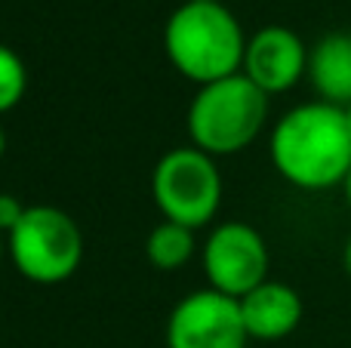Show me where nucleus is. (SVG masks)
I'll list each match as a JSON object with an SVG mask.
<instances>
[{"label": "nucleus", "mask_w": 351, "mask_h": 348, "mask_svg": "<svg viewBox=\"0 0 351 348\" xmlns=\"http://www.w3.org/2000/svg\"><path fill=\"white\" fill-rule=\"evenodd\" d=\"M342 188H346V201H348V207H351V173H348V179H346V185H342Z\"/></svg>", "instance_id": "15"}, {"label": "nucleus", "mask_w": 351, "mask_h": 348, "mask_svg": "<svg viewBox=\"0 0 351 348\" xmlns=\"http://www.w3.org/2000/svg\"><path fill=\"white\" fill-rule=\"evenodd\" d=\"M28 86V71L25 62L19 59L16 49H10L6 43H0V114L12 111L25 96Z\"/></svg>", "instance_id": "12"}, {"label": "nucleus", "mask_w": 351, "mask_h": 348, "mask_svg": "<svg viewBox=\"0 0 351 348\" xmlns=\"http://www.w3.org/2000/svg\"><path fill=\"white\" fill-rule=\"evenodd\" d=\"M25 210L28 207H22V201H19L16 195H0V232L3 234H10L12 228L22 222V216H25Z\"/></svg>", "instance_id": "13"}, {"label": "nucleus", "mask_w": 351, "mask_h": 348, "mask_svg": "<svg viewBox=\"0 0 351 348\" xmlns=\"http://www.w3.org/2000/svg\"><path fill=\"white\" fill-rule=\"evenodd\" d=\"M271 164L302 191H327L346 185L351 173V127L346 108L305 102L290 108L268 139Z\"/></svg>", "instance_id": "1"}, {"label": "nucleus", "mask_w": 351, "mask_h": 348, "mask_svg": "<svg viewBox=\"0 0 351 348\" xmlns=\"http://www.w3.org/2000/svg\"><path fill=\"white\" fill-rule=\"evenodd\" d=\"M247 40L237 16L219 0H185L164 28L167 59L197 86L241 74Z\"/></svg>", "instance_id": "2"}, {"label": "nucleus", "mask_w": 351, "mask_h": 348, "mask_svg": "<svg viewBox=\"0 0 351 348\" xmlns=\"http://www.w3.org/2000/svg\"><path fill=\"white\" fill-rule=\"evenodd\" d=\"M3 151H6V136H3V129H0V158H3Z\"/></svg>", "instance_id": "16"}, {"label": "nucleus", "mask_w": 351, "mask_h": 348, "mask_svg": "<svg viewBox=\"0 0 351 348\" xmlns=\"http://www.w3.org/2000/svg\"><path fill=\"white\" fill-rule=\"evenodd\" d=\"M268 121V96L243 74L206 84L188 105L191 145L210 158H228L250 148Z\"/></svg>", "instance_id": "3"}, {"label": "nucleus", "mask_w": 351, "mask_h": 348, "mask_svg": "<svg viewBox=\"0 0 351 348\" xmlns=\"http://www.w3.org/2000/svg\"><path fill=\"white\" fill-rule=\"evenodd\" d=\"M308 71V47L296 31L284 25H265L247 40L241 74L250 77L265 96L287 92Z\"/></svg>", "instance_id": "8"}, {"label": "nucleus", "mask_w": 351, "mask_h": 348, "mask_svg": "<svg viewBox=\"0 0 351 348\" xmlns=\"http://www.w3.org/2000/svg\"><path fill=\"white\" fill-rule=\"evenodd\" d=\"M308 84L317 99L336 108L351 105V34L333 31L308 49Z\"/></svg>", "instance_id": "10"}, {"label": "nucleus", "mask_w": 351, "mask_h": 348, "mask_svg": "<svg viewBox=\"0 0 351 348\" xmlns=\"http://www.w3.org/2000/svg\"><path fill=\"white\" fill-rule=\"evenodd\" d=\"M237 302H241L243 327H247L250 339L278 343V339L290 336L302 321V299H299L296 290L280 281L259 284Z\"/></svg>", "instance_id": "9"}, {"label": "nucleus", "mask_w": 351, "mask_h": 348, "mask_svg": "<svg viewBox=\"0 0 351 348\" xmlns=\"http://www.w3.org/2000/svg\"><path fill=\"white\" fill-rule=\"evenodd\" d=\"M3 253H6V240H3V232H0V259H3Z\"/></svg>", "instance_id": "17"}, {"label": "nucleus", "mask_w": 351, "mask_h": 348, "mask_svg": "<svg viewBox=\"0 0 351 348\" xmlns=\"http://www.w3.org/2000/svg\"><path fill=\"white\" fill-rule=\"evenodd\" d=\"M6 253L19 275L34 284H62L80 269L84 234L59 207H28L6 234Z\"/></svg>", "instance_id": "4"}, {"label": "nucleus", "mask_w": 351, "mask_h": 348, "mask_svg": "<svg viewBox=\"0 0 351 348\" xmlns=\"http://www.w3.org/2000/svg\"><path fill=\"white\" fill-rule=\"evenodd\" d=\"M152 195L167 222H179L191 232L210 225L222 203V176L216 158L194 145L167 151L154 166Z\"/></svg>", "instance_id": "5"}, {"label": "nucleus", "mask_w": 351, "mask_h": 348, "mask_svg": "<svg viewBox=\"0 0 351 348\" xmlns=\"http://www.w3.org/2000/svg\"><path fill=\"white\" fill-rule=\"evenodd\" d=\"M204 275L213 290L243 299L250 290L268 281L265 238L247 222H222L204 244Z\"/></svg>", "instance_id": "6"}, {"label": "nucleus", "mask_w": 351, "mask_h": 348, "mask_svg": "<svg viewBox=\"0 0 351 348\" xmlns=\"http://www.w3.org/2000/svg\"><path fill=\"white\" fill-rule=\"evenodd\" d=\"M346 117H348V127H351V105H348V108H346Z\"/></svg>", "instance_id": "18"}, {"label": "nucleus", "mask_w": 351, "mask_h": 348, "mask_svg": "<svg viewBox=\"0 0 351 348\" xmlns=\"http://www.w3.org/2000/svg\"><path fill=\"white\" fill-rule=\"evenodd\" d=\"M247 343L241 302L213 287L188 293L167 321L170 348H247Z\"/></svg>", "instance_id": "7"}, {"label": "nucleus", "mask_w": 351, "mask_h": 348, "mask_svg": "<svg viewBox=\"0 0 351 348\" xmlns=\"http://www.w3.org/2000/svg\"><path fill=\"white\" fill-rule=\"evenodd\" d=\"M342 259H346V271H348V277H351V238H348V244H346V253H342Z\"/></svg>", "instance_id": "14"}, {"label": "nucleus", "mask_w": 351, "mask_h": 348, "mask_svg": "<svg viewBox=\"0 0 351 348\" xmlns=\"http://www.w3.org/2000/svg\"><path fill=\"white\" fill-rule=\"evenodd\" d=\"M194 232L179 222H160L152 234H148V244H145V253H148V262L160 271H176L194 256Z\"/></svg>", "instance_id": "11"}]
</instances>
